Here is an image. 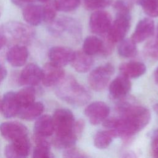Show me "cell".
<instances>
[{"instance_id":"cell-31","label":"cell","mask_w":158,"mask_h":158,"mask_svg":"<svg viewBox=\"0 0 158 158\" xmlns=\"http://www.w3.org/2000/svg\"><path fill=\"white\" fill-rule=\"evenodd\" d=\"M57 9L55 6L54 1H49L43 5V22L49 24L52 22L56 17Z\"/></svg>"},{"instance_id":"cell-26","label":"cell","mask_w":158,"mask_h":158,"mask_svg":"<svg viewBox=\"0 0 158 158\" xmlns=\"http://www.w3.org/2000/svg\"><path fill=\"white\" fill-rule=\"evenodd\" d=\"M20 109L28 106L35 101L36 93L33 86H27L16 93Z\"/></svg>"},{"instance_id":"cell-37","label":"cell","mask_w":158,"mask_h":158,"mask_svg":"<svg viewBox=\"0 0 158 158\" xmlns=\"http://www.w3.org/2000/svg\"><path fill=\"white\" fill-rule=\"evenodd\" d=\"M85 125V122L83 119H79L77 121L75 122L73 125V131L79 138L84 130Z\"/></svg>"},{"instance_id":"cell-28","label":"cell","mask_w":158,"mask_h":158,"mask_svg":"<svg viewBox=\"0 0 158 158\" xmlns=\"http://www.w3.org/2000/svg\"><path fill=\"white\" fill-rule=\"evenodd\" d=\"M78 138L75 132L63 136H55L52 139V144L57 148L65 149L73 146Z\"/></svg>"},{"instance_id":"cell-6","label":"cell","mask_w":158,"mask_h":158,"mask_svg":"<svg viewBox=\"0 0 158 158\" xmlns=\"http://www.w3.org/2000/svg\"><path fill=\"white\" fill-rule=\"evenodd\" d=\"M130 14H117L112 22L108 31L104 35L113 43L121 41L125 38L130 26Z\"/></svg>"},{"instance_id":"cell-19","label":"cell","mask_w":158,"mask_h":158,"mask_svg":"<svg viewBox=\"0 0 158 158\" xmlns=\"http://www.w3.org/2000/svg\"><path fill=\"white\" fill-rule=\"evenodd\" d=\"M34 136L41 138L49 137L54 133L52 118L49 115H40L33 127Z\"/></svg>"},{"instance_id":"cell-29","label":"cell","mask_w":158,"mask_h":158,"mask_svg":"<svg viewBox=\"0 0 158 158\" xmlns=\"http://www.w3.org/2000/svg\"><path fill=\"white\" fill-rule=\"evenodd\" d=\"M150 17H158V0H135Z\"/></svg>"},{"instance_id":"cell-41","label":"cell","mask_w":158,"mask_h":158,"mask_svg":"<svg viewBox=\"0 0 158 158\" xmlns=\"http://www.w3.org/2000/svg\"><path fill=\"white\" fill-rule=\"evenodd\" d=\"M154 79H155V81L158 84V67L156 68L155 72H154Z\"/></svg>"},{"instance_id":"cell-18","label":"cell","mask_w":158,"mask_h":158,"mask_svg":"<svg viewBox=\"0 0 158 158\" xmlns=\"http://www.w3.org/2000/svg\"><path fill=\"white\" fill-rule=\"evenodd\" d=\"M28 51L25 46L16 44L11 47L7 52L6 58L8 62L14 67L23 65L28 59Z\"/></svg>"},{"instance_id":"cell-11","label":"cell","mask_w":158,"mask_h":158,"mask_svg":"<svg viewBox=\"0 0 158 158\" xmlns=\"http://www.w3.org/2000/svg\"><path fill=\"white\" fill-rule=\"evenodd\" d=\"M30 142L27 136L11 142L4 149L6 157L9 158L26 157L30 152Z\"/></svg>"},{"instance_id":"cell-21","label":"cell","mask_w":158,"mask_h":158,"mask_svg":"<svg viewBox=\"0 0 158 158\" xmlns=\"http://www.w3.org/2000/svg\"><path fill=\"white\" fill-rule=\"evenodd\" d=\"M119 70L122 75L128 78H136L145 73L146 67L143 62L130 61L121 64L119 66Z\"/></svg>"},{"instance_id":"cell-2","label":"cell","mask_w":158,"mask_h":158,"mask_svg":"<svg viewBox=\"0 0 158 158\" xmlns=\"http://www.w3.org/2000/svg\"><path fill=\"white\" fill-rule=\"evenodd\" d=\"M0 33L7 39L17 44H25L30 42L35 35V31L31 25L18 21H10L2 25Z\"/></svg>"},{"instance_id":"cell-27","label":"cell","mask_w":158,"mask_h":158,"mask_svg":"<svg viewBox=\"0 0 158 158\" xmlns=\"http://www.w3.org/2000/svg\"><path fill=\"white\" fill-rule=\"evenodd\" d=\"M131 38L123 39L120 41L118 46V52L123 57H132L136 54V46Z\"/></svg>"},{"instance_id":"cell-45","label":"cell","mask_w":158,"mask_h":158,"mask_svg":"<svg viewBox=\"0 0 158 158\" xmlns=\"http://www.w3.org/2000/svg\"><path fill=\"white\" fill-rule=\"evenodd\" d=\"M0 110H1V101H0Z\"/></svg>"},{"instance_id":"cell-39","label":"cell","mask_w":158,"mask_h":158,"mask_svg":"<svg viewBox=\"0 0 158 158\" xmlns=\"http://www.w3.org/2000/svg\"><path fill=\"white\" fill-rule=\"evenodd\" d=\"M7 76V70L6 68L0 64V85L4 81Z\"/></svg>"},{"instance_id":"cell-32","label":"cell","mask_w":158,"mask_h":158,"mask_svg":"<svg viewBox=\"0 0 158 158\" xmlns=\"http://www.w3.org/2000/svg\"><path fill=\"white\" fill-rule=\"evenodd\" d=\"M85 8L89 10L102 9L111 4L113 0H83Z\"/></svg>"},{"instance_id":"cell-12","label":"cell","mask_w":158,"mask_h":158,"mask_svg":"<svg viewBox=\"0 0 158 158\" xmlns=\"http://www.w3.org/2000/svg\"><path fill=\"white\" fill-rule=\"evenodd\" d=\"M42 79V69L37 64H29L20 72L19 83L24 86H35L39 84Z\"/></svg>"},{"instance_id":"cell-40","label":"cell","mask_w":158,"mask_h":158,"mask_svg":"<svg viewBox=\"0 0 158 158\" xmlns=\"http://www.w3.org/2000/svg\"><path fill=\"white\" fill-rule=\"evenodd\" d=\"M7 40L6 38L1 33H0V50L6 45Z\"/></svg>"},{"instance_id":"cell-38","label":"cell","mask_w":158,"mask_h":158,"mask_svg":"<svg viewBox=\"0 0 158 158\" xmlns=\"http://www.w3.org/2000/svg\"><path fill=\"white\" fill-rule=\"evenodd\" d=\"M10 1L17 6L23 7L27 4L36 2V0H10Z\"/></svg>"},{"instance_id":"cell-7","label":"cell","mask_w":158,"mask_h":158,"mask_svg":"<svg viewBox=\"0 0 158 158\" xmlns=\"http://www.w3.org/2000/svg\"><path fill=\"white\" fill-rule=\"evenodd\" d=\"M110 14L102 9L95 10L90 16L89 26L92 33L104 35L109 30L112 24Z\"/></svg>"},{"instance_id":"cell-22","label":"cell","mask_w":158,"mask_h":158,"mask_svg":"<svg viewBox=\"0 0 158 158\" xmlns=\"http://www.w3.org/2000/svg\"><path fill=\"white\" fill-rule=\"evenodd\" d=\"M44 110V105L41 102H34L32 104L20 109L17 115L25 120H33L38 118Z\"/></svg>"},{"instance_id":"cell-13","label":"cell","mask_w":158,"mask_h":158,"mask_svg":"<svg viewBox=\"0 0 158 158\" xmlns=\"http://www.w3.org/2000/svg\"><path fill=\"white\" fill-rule=\"evenodd\" d=\"M130 78L120 75L114 78L109 85V91L110 96L115 99H123L131 89Z\"/></svg>"},{"instance_id":"cell-35","label":"cell","mask_w":158,"mask_h":158,"mask_svg":"<svg viewBox=\"0 0 158 158\" xmlns=\"http://www.w3.org/2000/svg\"><path fill=\"white\" fill-rule=\"evenodd\" d=\"M63 157L67 158H85L89 156L83 151L72 146L65 149L63 152Z\"/></svg>"},{"instance_id":"cell-25","label":"cell","mask_w":158,"mask_h":158,"mask_svg":"<svg viewBox=\"0 0 158 158\" xmlns=\"http://www.w3.org/2000/svg\"><path fill=\"white\" fill-rule=\"evenodd\" d=\"M102 46V40L96 36H88L83 41V51L92 56L101 52Z\"/></svg>"},{"instance_id":"cell-9","label":"cell","mask_w":158,"mask_h":158,"mask_svg":"<svg viewBox=\"0 0 158 158\" xmlns=\"http://www.w3.org/2000/svg\"><path fill=\"white\" fill-rule=\"evenodd\" d=\"M1 135L7 140L12 142L28 136L26 126L19 122H6L0 125Z\"/></svg>"},{"instance_id":"cell-33","label":"cell","mask_w":158,"mask_h":158,"mask_svg":"<svg viewBox=\"0 0 158 158\" xmlns=\"http://www.w3.org/2000/svg\"><path fill=\"white\" fill-rule=\"evenodd\" d=\"M144 54L153 59H158V38L149 41L144 48Z\"/></svg>"},{"instance_id":"cell-15","label":"cell","mask_w":158,"mask_h":158,"mask_svg":"<svg viewBox=\"0 0 158 158\" xmlns=\"http://www.w3.org/2000/svg\"><path fill=\"white\" fill-rule=\"evenodd\" d=\"M74 51L68 47L54 46L48 52L50 62L64 67L70 63L73 58Z\"/></svg>"},{"instance_id":"cell-14","label":"cell","mask_w":158,"mask_h":158,"mask_svg":"<svg viewBox=\"0 0 158 158\" xmlns=\"http://www.w3.org/2000/svg\"><path fill=\"white\" fill-rule=\"evenodd\" d=\"M154 22L151 18H144L137 23L131 39L136 43H141L152 35L154 32Z\"/></svg>"},{"instance_id":"cell-16","label":"cell","mask_w":158,"mask_h":158,"mask_svg":"<svg viewBox=\"0 0 158 158\" xmlns=\"http://www.w3.org/2000/svg\"><path fill=\"white\" fill-rule=\"evenodd\" d=\"M20 109L16 93L9 91L4 94L1 101V110L3 115L7 118L14 117L17 115Z\"/></svg>"},{"instance_id":"cell-1","label":"cell","mask_w":158,"mask_h":158,"mask_svg":"<svg viewBox=\"0 0 158 158\" xmlns=\"http://www.w3.org/2000/svg\"><path fill=\"white\" fill-rule=\"evenodd\" d=\"M55 86L56 95L69 104L81 106L87 104L91 99V95L89 90L72 75L64 76Z\"/></svg>"},{"instance_id":"cell-30","label":"cell","mask_w":158,"mask_h":158,"mask_svg":"<svg viewBox=\"0 0 158 158\" xmlns=\"http://www.w3.org/2000/svg\"><path fill=\"white\" fill-rule=\"evenodd\" d=\"M54 2L57 11L67 12L77 9L81 0H54Z\"/></svg>"},{"instance_id":"cell-5","label":"cell","mask_w":158,"mask_h":158,"mask_svg":"<svg viewBox=\"0 0 158 158\" xmlns=\"http://www.w3.org/2000/svg\"><path fill=\"white\" fill-rule=\"evenodd\" d=\"M114 73V67L110 63L96 67L89 74L88 83L89 87L96 91H102L107 86Z\"/></svg>"},{"instance_id":"cell-8","label":"cell","mask_w":158,"mask_h":158,"mask_svg":"<svg viewBox=\"0 0 158 158\" xmlns=\"http://www.w3.org/2000/svg\"><path fill=\"white\" fill-rule=\"evenodd\" d=\"M84 112L90 123L96 125L102 122L109 116L110 108L102 101H95L88 105Z\"/></svg>"},{"instance_id":"cell-36","label":"cell","mask_w":158,"mask_h":158,"mask_svg":"<svg viewBox=\"0 0 158 158\" xmlns=\"http://www.w3.org/2000/svg\"><path fill=\"white\" fill-rule=\"evenodd\" d=\"M151 148L153 156L158 157V130H156L152 134Z\"/></svg>"},{"instance_id":"cell-24","label":"cell","mask_w":158,"mask_h":158,"mask_svg":"<svg viewBox=\"0 0 158 158\" xmlns=\"http://www.w3.org/2000/svg\"><path fill=\"white\" fill-rule=\"evenodd\" d=\"M115 137L114 132L111 130L99 131L96 133L94 137V145L99 149H106L110 144Z\"/></svg>"},{"instance_id":"cell-4","label":"cell","mask_w":158,"mask_h":158,"mask_svg":"<svg viewBox=\"0 0 158 158\" xmlns=\"http://www.w3.org/2000/svg\"><path fill=\"white\" fill-rule=\"evenodd\" d=\"M52 118L56 136H66L75 132V118L70 110L65 108L57 109Z\"/></svg>"},{"instance_id":"cell-34","label":"cell","mask_w":158,"mask_h":158,"mask_svg":"<svg viewBox=\"0 0 158 158\" xmlns=\"http://www.w3.org/2000/svg\"><path fill=\"white\" fill-rule=\"evenodd\" d=\"M114 9L117 14H130L133 7L131 0H116L113 4Z\"/></svg>"},{"instance_id":"cell-10","label":"cell","mask_w":158,"mask_h":158,"mask_svg":"<svg viewBox=\"0 0 158 158\" xmlns=\"http://www.w3.org/2000/svg\"><path fill=\"white\" fill-rule=\"evenodd\" d=\"M64 76L62 67L50 62L45 64L42 69L41 81L45 86H52L57 85Z\"/></svg>"},{"instance_id":"cell-23","label":"cell","mask_w":158,"mask_h":158,"mask_svg":"<svg viewBox=\"0 0 158 158\" xmlns=\"http://www.w3.org/2000/svg\"><path fill=\"white\" fill-rule=\"evenodd\" d=\"M36 146L33 152V157L36 158H49L53 156L51 152V146L45 138L34 136Z\"/></svg>"},{"instance_id":"cell-42","label":"cell","mask_w":158,"mask_h":158,"mask_svg":"<svg viewBox=\"0 0 158 158\" xmlns=\"http://www.w3.org/2000/svg\"><path fill=\"white\" fill-rule=\"evenodd\" d=\"M153 109L154 110L155 112H156L158 114V103H156L153 106Z\"/></svg>"},{"instance_id":"cell-43","label":"cell","mask_w":158,"mask_h":158,"mask_svg":"<svg viewBox=\"0 0 158 158\" xmlns=\"http://www.w3.org/2000/svg\"><path fill=\"white\" fill-rule=\"evenodd\" d=\"M49 1H50V0H36V1H38V2H43V3Z\"/></svg>"},{"instance_id":"cell-20","label":"cell","mask_w":158,"mask_h":158,"mask_svg":"<svg viewBox=\"0 0 158 158\" xmlns=\"http://www.w3.org/2000/svg\"><path fill=\"white\" fill-rule=\"evenodd\" d=\"M73 69L79 73L88 72L93 66V59L91 56L86 54L83 51H74L73 56L71 61Z\"/></svg>"},{"instance_id":"cell-3","label":"cell","mask_w":158,"mask_h":158,"mask_svg":"<svg viewBox=\"0 0 158 158\" xmlns=\"http://www.w3.org/2000/svg\"><path fill=\"white\" fill-rule=\"evenodd\" d=\"M48 30L56 36L67 35L75 42L80 41L82 35L80 23L75 19L68 17L55 19L48 24Z\"/></svg>"},{"instance_id":"cell-44","label":"cell","mask_w":158,"mask_h":158,"mask_svg":"<svg viewBox=\"0 0 158 158\" xmlns=\"http://www.w3.org/2000/svg\"><path fill=\"white\" fill-rule=\"evenodd\" d=\"M157 37L158 38V26H157Z\"/></svg>"},{"instance_id":"cell-46","label":"cell","mask_w":158,"mask_h":158,"mask_svg":"<svg viewBox=\"0 0 158 158\" xmlns=\"http://www.w3.org/2000/svg\"><path fill=\"white\" fill-rule=\"evenodd\" d=\"M0 15H1V12H0Z\"/></svg>"},{"instance_id":"cell-17","label":"cell","mask_w":158,"mask_h":158,"mask_svg":"<svg viewBox=\"0 0 158 158\" xmlns=\"http://www.w3.org/2000/svg\"><path fill=\"white\" fill-rule=\"evenodd\" d=\"M22 15L25 22L31 26H38L43 22V6L30 3L22 7Z\"/></svg>"}]
</instances>
